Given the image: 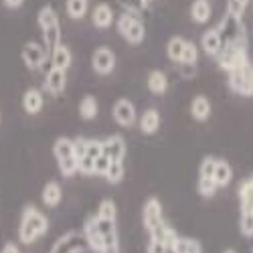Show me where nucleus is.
<instances>
[{
    "mask_svg": "<svg viewBox=\"0 0 253 253\" xmlns=\"http://www.w3.org/2000/svg\"><path fill=\"white\" fill-rule=\"evenodd\" d=\"M213 14V8H211L209 0H195L193 6H191V18L199 25H205L207 20Z\"/></svg>",
    "mask_w": 253,
    "mask_h": 253,
    "instance_id": "4be33fe9",
    "label": "nucleus"
},
{
    "mask_svg": "<svg viewBox=\"0 0 253 253\" xmlns=\"http://www.w3.org/2000/svg\"><path fill=\"white\" fill-rule=\"evenodd\" d=\"M101 154H103V150H101V142L99 140H87L85 142V156H89V158L95 160Z\"/></svg>",
    "mask_w": 253,
    "mask_h": 253,
    "instance_id": "ea45409f",
    "label": "nucleus"
},
{
    "mask_svg": "<svg viewBox=\"0 0 253 253\" xmlns=\"http://www.w3.org/2000/svg\"><path fill=\"white\" fill-rule=\"evenodd\" d=\"M105 178H108V182L112 184H118L124 180V162H112L108 172H105Z\"/></svg>",
    "mask_w": 253,
    "mask_h": 253,
    "instance_id": "c9c22d12",
    "label": "nucleus"
},
{
    "mask_svg": "<svg viewBox=\"0 0 253 253\" xmlns=\"http://www.w3.org/2000/svg\"><path fill=\"white\" fill-rule=\"evenodd\" d=\"M23 2H25V0H4V4L8 8H20V6H23Z\"/></svg>",
    "mask_w": 253,
    "mask_h": 253,
    "instance_id": "37998d69",
    "label": "nucleus"
},
{
    "mask_svg": "<svg viewBox=\"0 0 253 253\" xmlns=\"http://www.w3.org/2000/svg\"><path fill=\"white\" fill-rule=\"evenodd\" d=\"M239 199H241V211H251L253 213V176L241 184Z\"/></svg>",
    "mask_w": 253,
    "mask_h": 253,
    "instance_id": "bb28decb",
    "label": "nucleus"
},
{
    "mask_svg": "<svg viewBox=\"0 0 253 253\" xmlns=\"http://www.w3.org/2000/svg\"><path fill=\"white\" fill-rule=\"evenodd\" d=\"M150 235H152V239H158V241H162V243H166V245H174L176 239H178L176 231H174L170 225H168L166 221H162L160 225H156V227L150 231Z\"/></svg>",
    "mask_w": 253,
    "mask_h": 253,
    "instance_id": "aec40b11",
    "label": "nucleus"
},
{
    "mask_svg": "<svg viewBox=\"0 0 253 253\" xmlns=\"http://www.w3.org/2000/svg\"><path fill=\"white\" fill-rule=\"evenodd\" d=\"M229 87L235 93L245 95V97L253 95V67L249 63L239 69L229 71Z\"/></svg>",
    "mask_w": 253,
    "mask_h": 253,
    "instance_id": "423d86ee",
    "label": "nucleus"
},
{
    "mask_svg": "<svg viewBox=\"0 0 253 253\" xmlns=\"http://www.w3.org/2000/svg\"><path fill=\"white\" fill-rule=\"evenodd\" d=\"M43 105H45V99H43V93H41L39 89L31 87L25 91L23 95V108L29 116H37L41 110H43Z\"/></svg>",
    "mask_w": 253,
    "mask_h": 253,
    "instance_id": "dca6fc26",
    "label": "nucleus"
},
{
    "mask_svg": "<svg viewBox=\"0 0 253 253\" xmlns=\"http://www.w3.org/2000/svg\"><path fill=\"white\" fill-rule=\"evenodd\" d=\"M225 253H235V251H233V249H227V251H225Z\"/></svg>",
    "mask_w": 253,
    "mask_h": 253,
    "instance_id": "a18cd8bd",
    "label": "nucleus"
},
{
    "mask_svg": "<svg viewBox=\"0 0 253 253\" xmlns=\"http://www.w3.org/2000/svg\"><path fill=\"white\" fill-rule=\"evenodd\" d=\"M191 114H193L195 120L205 122V120L211 116V101H209L205 95H197V97L191 101Z\"/></svg>",
    "mask_w": 253,
    "mask_h": 253,
    "instance_id": "5701e85b",
    "label": "nucleus"
},
{
    "mask_svg": "<svg viewBox=\"0 0 253 253\" xmlns=\"http://www.w3.org/2000/svg\"><path fill=\"white\" fill-rule=\"evenodd\" d=\"M201 47H203V51H205L207 55L217 57V55L221 53V49H223V39H221L219 31H217V29H209V31L201 37Z\"/></svg>",
    "mask_w": 253,
    "mask_h": 253,
    "instance_id": "2eb2a0df",
    "label": "nucleus"
},
{
    "mask_svg": "<svg viewBox=\"0 0 253 253\" xmlns=\"http://www.w3.org/2000/svg\"><path fill=\"white\" fill-rule=\"evenodd\" d=\"M217 188H219V186L215 184V180H201V178H199V193H201L203 197H207V199L213 197V195L217 193Z\"/></svg>",
    "mask_w": 253,
    "mask_h": 253,
    "instance_id": "58836bf2",
    "label": "nucleus"
},
{
    "mask_svg": "<svg viewBox=\"0 0 253 253\" xmlns=\"http://www.w3.org/2000/svg\"><path fill=\"white\" fill-rule=\"evenodd\" d=\"M37 23L39 29L43 33V43L47 53H51L59 43H61V25H59V16L53 6H43L37 14Z\"/></svg>",
    "mask_w": 253,
    "mask_h": 253,
    "instance_id": "f03ea898",
    "label": "nucleus"
},
{
    "mask_svg": "<svg viewBox=\"0 0 253 253\" xmlns=\"http://www.w3.org/2000/svg\"><path fill=\"white\" fill-rule=\"evenodd\" d=\"M45 87H47V91L51 95H61L63 91H65V87H67V75H65V71L51 67L47 77H45Z\"/></svg>",
    "mask_w": 253,
    "mask_h": 253,
    "instance_id": "ddd939ff",
    "label": "nucleus"
},
{
    "mask_svg": "<svg viewBox=\"0 0 253 253\" xmlns=\"http://www.w3.org/2000/svg\"><path fill=\"white\" fill-rule=\"evenodd\" d=\"M110 164H112V160L105 156V154L97 156V158H95V164H93V174H101V176H105V172H108Z\"/></svg>",
    "mask_w": 253,
    "mask_h": 253,
    "instance_id": "4c0bfd02",
    "label": "nucleus"
},
{
    "mask_svg": "<svg viewBox=\"0 0 253 253\" xmlns=\"http://www.w3.org/2000/svg\"><path fill=\"white\" fill-rule=\"evenodd\" d=\"M164 253H178V251H176V247H174V245H166Z\"/></svg>",
    "mask_w": 253,
    "mask_h": 253,
    "instance_id": "c03bdc74",
    "label": "nucleus"
},
{
    "mask_svg": "<svg viewBox=\"0 0 253 253\" xmlns=\"http://www.w3.org/2000/svg\"><path fill=\"white\" fill-rule=\"evenodd\" d=\"M241 233L245 237H253V213L251 211H241Z\"/></svg>",
    "mask_w": 253,
    "mask_h": 253,
    "instance_id": "e433bc0d",
    "label": "nucleus"
},
{
    "mask_svg": "<svg viewBox=\"0 0 253 253\" xmlns=\"http://www.w3.org/2000/svg\"><path fill=\"white\" fill-rule=\"evenodd\" d=\"M20 57H23V63L31 71H37L45 65V61L49 59V53H47L45 45L41 47L39 43H35V41H29V43L23 47V51H20Z\"/></svg>",
    "mask_w": 253,
    "mask_h": 253,
    "instance_id": "0eeeda50",
    "label": "nucleus"
},
{
    "mask_svg": "<svg viewBox=\"0 0 253 253\" xmlns=\"http://www.w3.org/2000/svg\"><path fill=\"white\" fill-rule=\"evenodd\" d=\"M85 247H87L85 237L81 239V237L69 233V235H65V237H61V239L53 245V249H51L49 253H81Z\"/></svg>",
    "mask_w": 253,
    "mask_h": 253,
    "instance_id": "9d476101",
    "label": "nucleus"
},
{
    "mask_svg": "<svg viewBox=\"0 0 253 253\" xmlns=\"http://www.w3.org/2000/svg\"><path fill=\"white\" fill-rule=\"evenodd\" d=\"M249 2H251V0H229V2H227V14H231V16H235V18L241 20Z\"/></svg>",
    "mask_w": 253,
    "mask_h": 253,
    "instance_id": "f704fd0d",
    "label": "nucleus"
},
{
    "mask_svg": "<svg viewBox=\"0 0 253 253\" xmlns=\"http://www.w3.org/2000/svg\"><path fill=\"white\" fill-rule=\"evenodd\" d=\"M215 164H217V160L215 158H211V156H207L203 162H201V168H199V178L201 180H215L213 176H215Z\"/></svg>",
    "mask_w": 253,
    "mask_h": 253,
    "instance_id": "473e14b6",
    "label": "nucleus"
},
{
    "mask_svg": "<svg viewBox=\"0 0 253 253\" xmlns=\"http://www.w3.org/2000/svg\"><path fill=\"white\" fill-rule=\"evenodd\" d=\"M101 150L112 162H124L126 156V142L122 140V136H110L108 140L101 142Z\"/></svg>",
    "mask_w": 253,
    "mask_h": 253,
    "instance_id": "f8f14e48",
    "label": "nucleus"
},
{
    "mask_svg": "<svg viewBox=\"0 0 253 253\" xmlns=\"http://www.w3.org/2000/svg\"><path fill=\"white\" fill-rule=\"evenodd\" d=\"M95 217H97V219L116 221V217H118V209H116L114 201H103V203L99 205V209H97V215H95Z\"/></svg>",
    "mask_w": 253,
    "mask_h": 253,
    "instance_id": "72a5a7b5",
    "label": "nucleus"
},
{
    "mask_svg": "<svg viewBox=\"0 0 253 253\" xmlns=\"http://www.w3.org/2000/svg\"><path fill=\"white\" fill-rule=\"evenodd\" d=\"M199 59V49L195 43L186 41L184 43V49H182V57H180V65H195Z\"/></svg>",
    "mask_w": 253,
    "mask_h": 253,
    "instance_id": "2f4dec72",
    "label": "nucleus"
},
{
    "mask_svg": "<svg viewBox=\"0 0 253 253\" xmlns=\"http://www.w3.org/2000/svg\"><path fill=\"white\" fill-rule=\"evenodd\" d=\"M91 20H93V25H95L97 29H108V27H112V23H114V10H112V6L105 4V2L97 4V6L93 8V12H91Z\"/></svg>",
    "mask_w": 253,
    "mask_h": 253,
    "instance_id": "f3484780",
    "label": "nucleus"
},
{
    "mask_svg": "<svg viewBox=\"0 0 253 253\" xmlns=\"http://www.w3.org/2000/svg\"><path fill=\"white\" fill-rule=\"evenodd\" d=\"M215 184L221 188V186H227L231 182V178H233V170H231V166L227 160H217L215 164Z\"/></svg>",
    "mask_w": 253,
    "mask_h": 253,
    "instance_id": "b1692460",
    "label": "nucleus"
},
{
    "mask_svg": "<svg viewBox=\"0 0 253 253\" xmlns=\"http://www.w3.org/2000/svg\"><path fill=\"white\" fill-rule=\"evenodd\" d=\"M176 251L178 253H203V247L199 241L195 239H184V237H178L176 243H174Z\"/></svg>",
    "mask_w": 253,
    "mask_h": 253,
    "instance_id": "7c9ffc66",
    "label": "nucleus"
},
{
    "mask_svg": "<svg viewBox=\"0 0 253 253\" xmlns=\"http://www.w3.org/2000/svg\"><path fill=\"white\" fill-rule=\"evenodd\" d=\"M158 128H160V114L156 110H152V108L146 110L142 114V118H140V130L150 136V134L158 132Z\"/></svg>",
    "mask_w": 253,
    "mask_h": 253,
    "instance_id": "412c9836",
    "label": "nucleus"
},
{
    "mask_svg": "<svg viewBox=\"0 0 253 253\" xmlns=\"http://www.w3.org/2000/svg\"><path fill=\"white\" fill-rule=\"evenodd\" d=\"M53 154H55V160L59 164V170L61 174L69 178L77 172V158L73 154V140L69 138H59L53 146Z\"/></svg>",
    "mask_w": 253,
    "mask_h": 253,
    "instance_id": "7ed1b4c3",
    "label": "nucleus"
},
{
    "mask_svg": "<svg viewBox=\"0 0 253 253\" xmlns=\"http://www.w3.org/2000/svg\"><path fill=\"white\" fill-rule=\"evenodd\" d=\"M0 118H2V116H0Z\"/></svg>",
    "mask_w": 253,
    "mask_h": 253,
    "instance_id": "49530a36",
    "label": "nucleus"
},
{
    "mask_svg": "<svg viewBox=\"0 0 253 253\" xmlns=\"http://www.w3.org/2000/svg\"><path fill=\"white\" fill-rule=\"evenodd\" d=\"M0 253H20V247L16 243L8 241V243H4V247H2V251H0Z\"/></svg>",
    "mask_w": 253,
    "mask_h": 253,
    "instance_id": "79ce46f5",
    "label": "nucleus"
},
{
    "mask_svg": "<svg viewBox=\"0 0 253 253\" xmlns=\"http://www.w3.org/2000/svg\"><path fill=\"white\" fill-rule=\"evenodd\" d=\"M116 23H118V33H120L126 41H128L130 45H140L142 41H144V37H146L144 23H142L140 18H136L134 14L122 12Z\"/></svg>",
    "mask_w": 253,
    "mask_h": 253,
    "instance_id": "39448f33",
    "label": "nucleus"
},
{
    "mask_svg": "<svg viewBox=\"0 0 253 253\" xmlns=\"http://www.w3.org/2000/svg\"><path fill=\"white\" fill-rule=\"evenodd\" d=\"M47 231H49V219L41 213L37 207L27 205L25 211H23V217H20V225H18V239H20V243L31 245L41 235H45Z\"/></svg>",
    "mask_w": 253,
    "mask_h": 253,
    "instance_id": "f257e3e1",
    "label": "nucleus"
},
{
    "mask_svg": "<svg viewBox=\"0 0 253 253\" xmlns=\"http://www.w3.org/2000/svg\"><path fill=\"white\" fill-rule=\"evenodd\" d=\"M99 253H120V239H118V229L108 231L101 235V251Z\"/></svg>",
    "mask_w": 253,
    "mask_h": 253,
    "instance_id": "cd10ccee",
    "label": "nucleus"
},
{
    "mask_svg": "<svg viewBox=\"0 0 253 253\" xmlns=\"http://www.w3.org/2000/svg\"><path fill=\"white\" fill-rule=\"evenodd\" d=\"M219 57V65L221 69H225L227 73L233 71V69H239L243 65H247V47H245V41H239V43H229L221 49V53L217 55Z\"/></svg>",
    "mask_w": 253,
    "mask_h": 253,
    "instance_id": "20e7f679",
    "label": "nucleus"
},
{
    "mask_svg": "<svg viewBox=\"0 0 253 253\" xmlns=\"http://www.w3.org/2000/svg\"><path fill=\"white\" fill-rule=\"evenodd\" d=\"M164 249H166V243H162V241H158V239H150V243H148V253H164Z\"/></svg>",
    "mask_w": 253,
    "mask_h": 253,
    "instance_id": "a19ab883",
    "label": "nucleus"
},
{
    "mask_svg": "<svg viewBox=\"0 0 253 253\" xmlns=\"http://www.w3.org/2000/svg\"><path fill=\"white\" fill-rule=\"evenodd\" d=\"M184 43H186V41H184L182 37H172L170 41H168V45H166V55H168V59L174 61V63H180Z\"/></svg>",
    "mask_w": 253,
    "mask_h": 253,
    "instance_id": "c756f323",
    "label": "nucleus"
},
{
    "mask_svg": "<svg viewBox=\"0 0 253 253\" xmlns=\"http://www.w3.org/2000/svg\"><path fill=\"white\" fill-rule=\"evenodd\" d=\"M164 219H162V205L158 199H148V203L144 205L142 209V223L144 227L152 231L156 225H160Z\"/></svg>",
    "mask_w": 253,
    "mask_h": 253,
    "instance_id": "1a4fd4ad",
    "label": "nucleus"
},
{
    "mask_svg": "<svg viewBox=\"0 0 253 253\" xmlns=\"http://www.w3.org/2000/svg\"><path fill=\"white\" fill-rule=\"evenodd\" d=\"M87 8H89V0H67L65 2L67 16L73 20H81L87 14Z\"/></svg>",
    "mask_w": 253,
    "mask_h": 253,
    "instance_id": "393cba45",
    "label": "nucleus"
},
{
    "mask_svg": "<svg viewBox=\"0 0 253 253\" xmlns=\"http://www.w3.org/2000/svg\"><path fill=\"white\" fill-rule=\"evenodd\" d=\"M49 59H51V67L61 69V71H67L71 67V63H73V55H71L69 47L61 45V43L49 53Z\"/></svg>",
    "mask_w": 253,
    "mask_h": 253,
    "instance_id": "4468645a",
    "label": "nucleus"
},
{
    "mask_svg": "<svg viewBox=\"0 0 253 253\" xmlns=\"http://www.w3.org/2000/svg\"><path fill=\"white\" fill-rule=\"evenodd\" d=\"M114 120L120 124V126H132L136 122V108L130 99H118L114 103Z\"/></svg>",
    "mask_w": 253,
    "mask_h": 253,
    "instance_id": "9b49d317",
    "label": "nucleus"
},
{
    "mask_svg": "<svg viewBox=\"0 0 253 253\" xmlns=\"http://www.w3.org/2000/svg\"><path fill=\"white\" fill-rule=\"evenodd\" d=\"M41 199H43V203H45V207H57L59 203H61V199H63V191H61V186H59V182H55V180H49L45 186H43V193H41Z\"/></svg>",
    "mask_w": 253,
    "mask_h": 253,
    "instance_id": "6ab92c4d",
    "label": "nucleus"
},
{
    "mask_svg": "<svg viewBox=\"0 0 253 253\" xmlns=\"http://www.w3.org/2000/svg\"><path fill=\"white\" fill-rule=\"evenodd\" d=\"M83 237L87 241V247H91L93 251H101V233H99V227H97V219L91 217L87 219L85 227H83Z\"/></svg>",
    "mask_w": 253,
    "mask_h": 253,
    "instance_id": "a211bd4d",
    "label": "nucleus"
},
{
    "mask_svg": "<svg viewBox=\"0 0 253 253\" xmlns=\"http://www.w3.org/2000/svg\"><path fill=\"white\" fill-rule=\"evenodd\" d=\"M91 65L95 69V73L99 75H110L116 67V55L110 47H99L93 51V57H91Z\"/></svg>",
    "mask_w": 253,
    "mask_h": 253,
    "instance_id": "6e6552de",
    "label": "nucleus"
},
{
    "mask_svg": "<svg viewBox=\"0 0 253 253\" xmlns=\"http://www.w3.org/2000/svg\"><path fill=\"white\" fill-rule=\"evenodd\" d=\"M148 89L156 95H162L166 89H168V79L162 71H152L148 75Z\"/></svg>",
    "mask_w": 253,
    "mask_h": 253,
    "instance_id": "a878e982",
    "label": "nucleus"
},
{
    "mask_svg": "<svg viewBox=\"0 0 253 253\" xmlns=\"http://www.w3.org/2000/svg\"><path fill=\"white\" fill-rule=\"evenodd\" d=\"M79 116L83 120H93L97 116V99L93 95H85L79 103Z\"/></svg>",
    "mask_w": 253,
    "mask_h": 253,
    "instance_id": "c85d7f7f",
    "label": "nucleus"
}]
</instances>
